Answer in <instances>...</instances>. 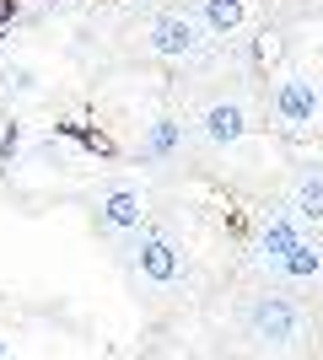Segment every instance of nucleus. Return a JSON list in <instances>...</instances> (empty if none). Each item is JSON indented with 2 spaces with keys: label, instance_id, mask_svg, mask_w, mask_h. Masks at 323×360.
Instances as JSON below:
<instances>
[{
  "label": "nucleus",
  "instance_id": "f257e3e1",
  "mask_svg": "<svg viewBox=\"0 0 323 360\" xmlns=\"http://www.w3.org/2000/svg\"><path fill=\"white\" fill-rule=\"evenodd\" d=\"M248 333H253L259 345L286 349V345L302 339V312H296L286 296H259V301H253V312H248Z\"/></svg>",
  "mask_w": 323,
  "mask_h": 360
},
{
  "label": "nucleus",
  "instance_id": "f03ea898",
  "mask_svg": "<svg viewBox=\"0 0 323 360\" xmlns=\"http://www.w3.org/2000/svg\"><path fill=\"white\" fill-rule=\"evenodd\" d=\"M151 54H162V60L200 54V27H194L189 16H156L151 22Z\"/></svg>",
  "mask_w": 323,
  "mask_h": 360
},
{
  "label": "nucleus",
  "instance_id": "7ed1b4c3",
  "mask_svg": "<svg viewBox=\"0 0 323 360\" xmlns=\"http://www.w3.org/2000/svg\"><path fill=\"white\" fill-rule=\"evenodd\" d=\"M275 113L291 129H302V124H312V113H318V86H312L308 75H286L275 91Z\"/></svg>",
  "mask_w": 323,
  "mask_h": 360
},
{
  "label": "nucleus",
  "instance_id": "20e7f679",
  "mask_svg": "<svg viewBox=\"0 0 323 360\" xmlns=\"http://www.w3.org/2000/svg\"><path fill=\"white\" fill-rule=\"evenodd\" d=\"M200 124H205V140H210V146H237V140L248 135V119H243L237 103H210Z\"/></svg>",
  "mask_w": 323,
  "mask_h": 360
},
{
  "label": "nucleus",
  "instance_id": "39448f33",
  "mask_svg": "<svg viewBox=\"0 0 323 360\" xmlns=\"http://www.w3.org/2000/svg\"><path fill=\"white\" fill-rule=\"evenodd\" d=\"M140 269H146V280H156V285L178 280V253H172V242L167 237H146L140 242Z\"/></svg>",
  "mask_w": 323,
  "mask_h": 360
},
{
  "label": "nucleus",
  "instance_id": "423d86ee",
  "mask_svg": "<svg viewBox=\"0 0 323 360\" xmlns=\"http://www.w3.org/2000/svg\"><path fill=\"white\" fill-rule=\"evenodd\" d=\"M286 280H312V274H323V248H312L308 237H296L286 253H280V264H275Z\"/></svg>",
  "mask_w": 323,
  "mask_h": 360
},
{
  "label": "nucleus",
  "instance_id": "0eeeda50",
  "mask_svg": "<svg viewBox=\"0 0 323 360\" xmlns=\"http://www.w3.org/2000/svg\"><path fill=\"white\" fill-rule=\"evenodd\" d=\"M140 210H146V199H140L135 188H113V194L103 199V226H113V231L140 226Z\"/></svg>",
  "mask_w": 323,
  "mask_h": 360
},
{
  "label": "nucleus",
  "instance_id": "6e6552de",
  "mask_svg": "<svg viewBox=\"0 0 323 360\" xmlns=\"http://www.w3.org/2000/svg\"><path fill=\"white\" fill-rule=\"evenodd\" d=\"M296 237H302V231H296L291 215H275V221L259 231V258H264V264H280V253H286Z\"/></svg>",
  "mask_w": 323,
  "mask_h": 360
},
{
  "label": "nucleus",
  "instance_id": "1a4fd4ad",
  "mask_svg": "<svg viewBox=\"0 0 323 360\" xmlns=\"http://www.w3.org/2000/svg\"><path fill=\"white\" fill-rule=\"evenodd\" d=\"M291 210L302 215V221H323V172H302V178H296Z\"/></svg>",
  "mask_w": 323,
  "mask_h": 360
},
{
  "label": "nucleus",
  "instance_id": "9d476101",
  "mask_svg": "<svg viewBox=\"0 0 323 360\" xmlns=\"http://www.w3.org/2000/svg\"><path fill=\"white\" fill-rule=\"evenodd\" d=\"M205 22H210V32H232L243 22V0H205Z\"/></svg>",
  "mask_w": 323,
  "mask_h": 360
},
{
  "label": "nucleus",
  "instance_id": "9b49d317",
  "mask_svg": "<svg viewBox=\"0 0 323 360\" xmlns=\"http://www.w3.org/2000/svg\"><path fill=\"white\" fill-rule=\"evenodd\" d=\"M54 129H60V135H70V140H81V146L97 150V156H108V140L97 135V129H81V124H54Z\"/></svg>",
  "mask_w": 323,
  "mask_h": 360
},
{
  "label": "nucleus",
  "instance_id": "f8f14e48",
  "mask_svg": "<svg viewBox=\"0 0 323 360\" xmlns=\"http://www.w3.org/2000/svg\"><path fill=\"white\" fill-rule=\"evenodd\" d=\"M172 146H178V124H172V119H156V129H151V156H167Z\"/></svg>",
  "mask_w": 323,
  "mask_h": 360
},
{
  "label": "nucleus",
  "instance_id": "ddd939ff",
  "mask_svg": "<svg viewBox=\"0 0 323 360\" xmlns=\"http://www.w3.org/2000/svg\"><path fill=\"white\" fill-rule=\"evenodd\" d=\"M16 146H22V129H16V124H11V129H6V135H0V156H6V162H11V156H16Z\"/></svg>",
  "mask_w": 323,
  "mask_h": 360
},
{
  "label": "nucleus",
  "instance_id": "4468645a",
  "mask_svg": "<svg viewBox=\"0 0 323 360\" xmlns=\"http://www.w3.org/2000/svg\"><path fill=\"white\" fill-rule=\"evenodd\" d=\"M11 86H16V91H32L38 81H32V70H11Z\"/></svg>",
  "mask_w": 323,
  "mask_h": 360
},
{
  "label": "nucleus",
  "instance_id": "2eb2a0df",
  "mask_svg": "<svg viewBox=\"0 0 323 360\" xmlns=\"http://www.w3.org/2000/svg\"><path fill=\"white\" fill-rule=\"evenodd\" d=\"M0 360H6V345H0Z\"/></svg>",
  "mask_w": 323,
  "mask_h": 360
}]
</instances>
